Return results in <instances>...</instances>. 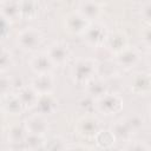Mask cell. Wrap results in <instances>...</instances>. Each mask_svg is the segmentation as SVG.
<instances>
[{
	"label": "cell",
	"instance_id": "e0dca14e",
	"mask_svg": "<svg viewBox=\"0 0 151 151\" xmlns=\"http://www.w3.org/2000/svg\"><path fill=\"white\" fill-rule=\"evenodd\" d=\"M110 131L112 132L113 137L116 138V142H125V143L131 139L132 133H133L131 131V129L127 126V124L125 123L124 118L113 122Z\"/></svg>",
	"mask_w": 151,
	"mask_h": 151
},
{
	"label": "cell",
	"instance_id": "603a6c76",
	"mask_svg": "<svg viewBox=\"0 0 151 151\" xmlns=\"http://www.w3.org/2000/svg\"><path fill=\"white\" fill-rule=\"evenodd\" d=\"M93 139H94L97 146L100 149H111L116 143V138L113 137V134L110 130L100 129L97 132V134L93 137Z\"/></svg>",
	"mask_w": 151,
	"mask_h": 151
},
{
	"label": "cell",
	"instance_id": "d6a6232c",
	"mask_svg": "<svg viewBox=\"0 0 151 151\" xmlns=\"http://www.w3.org/2000/svg\"><path fill=\"white\" fill-rule=\"evenodd\" d=\"M140 14H142V18L149 24V22H150V19H151V5H150L149 1L145 2V4L142 6V12H140Z\"/></svg>",
	"mask_w": 151,
	"mask_h": 151
},
{
	"label": "cell",
	"instance_id": "9a60e30c",
	"mask_svg": "<svg viewBox=\"0 0 151 151\" xmlns=\"http://www.w3.org/2000/svg\"><path fill=\"white\" fill-rule=\"evenodd\" d=\"M78 12L92 22L99 18L101 13V6L96 0H81L78 7Z\"/></svg>",
	"mask_w": 151,
	"mask_h": 151
},
{
	"label": "cell",
	"instance_id": "ba28073f",
	"mask_svg": "<svg viewBox=\"0 0 151 151\" xmlns=\"http://www.w3.org/2000/svg\"><path fill=\"white\" fill-rule=\"evenodd\" d=\"M129 87L136 96H149L151 92V78L147 72H136L129 79Z\"/></svg>",
	"mask_w": 151,
	"mask_h": 151
},
{
	"label": "cell",
	"instance_id": "83f0119b",
	"mask_svg": "<svg viewBox=\"0 0 151 151\" xmlns=\"http://www.w3.org/2000/svg\"><path fill=\"white\" fill-rule=\"evenodd\" d=\"M44 149H47V150H66L67 145L65 143V139L57 136V137H52L48 142L45 140Z\"/></svg>",
	"mask_w": 151,
	"mask_h": 151
},
{
	"label": "cell",
	"instance_id": "6da1fadb",
	"mask_svg": "<svg viewBox=\"0 0 151 151\" xmlns=\"http://www.w3.org/2000/svg\"><path fill=\"white\" fill-rule=\"evenodd\" d=\"M99 70V64L94 58H81L77 60L71 67V78L74 84L85 86L92 80Z\"/></svg>",
	"mask_w": 151,
	"mask_h": 151
},
{
	"label": "cell",
	"instance_id": "f546056e",
	"mask_svg": "<svg viewBox=\"0 0 151 151\" xmlns=\"http://www.w3.org/2000/svg\"><path fill=\"white\" fill-rule=\"evenodd\" d=\"M11 24L4 15L0 14V39H5L11 31Z\"/></svg>",
	"mask_w": 151,
	"mask_h": 151
},
{
	"label": "cell",
	"instance_id": "30bf717a",
	"mask_svg": "<svg viewBox=\"0 0 151 151\" xmlns=\"http://www.w3.org/2000/svg\"><path fill=\"white\" fill-rule=\"evenodd\" d=\"M47 57L50 58V60L52 61V64L54 66H61L64 64H66V61L70 58V48L66 44L60 42V41H55L52 42L46 52Z\"/></svg>",
	"mask_w": 151,
	"mask_h": 151
},
{
	"label": "cell",
	"instance_id": "7402d4cb",
	"mask_svg": "<svg viewBox=\"0 0 151 151\" xmlns=\"http://www.w3.org/2000/svg\"><path fill=\"white\" fill-rule=\"evenodd\" d=\"M26 137V131L24 129V125L17 123L13 124L9 129H8V134H7V139L11 144L13 145H24V140Z\"/></svg>",
	"mask_w": 151,
	"mask_h": 151
},
{
	"label": "cell",
	"instance_id": "4fadbf2b",
	"mask_svg": "<svg viewBox=\"0 0 151 151\" xmlns=\"http://www.w3.org/2000/svg\"><path fill=\"white\" fill-rule=\"evenodd\" d=\"M28 66H29L31 71L35 74L51 73V71L54 67V65L52 64V61L50 60V58L47 57V54L45 52L33 55L28 60Z\"/></svg>",
	"mask_w": 151,
	"mask_h": 151
},
{
	"label": "cell",
	"instance_id": "44dd1931",
	"mask_svg": "<svg viewBox=\"0 0 151 151\" xmlns=\"http://www.w3.org/2000/svg\"><path fill=\"white\" fill-rule=\"evenodd\" d=\"M4 112L8 113V114H20L25 109L19 99V97L17 96V93H9L7 96H5V100H4V105H2Z\"/></svg>",
	"mask_w": 151,
	"mask_h": 151
},
{
	"label": "cell",
	"instance_id": "52a82bcc",
	"mask_svg": "<svg viewBox=\"0 0 151 151\" xmlns=\"http://www.w3.org/2000/svg\"><path fill=\"white\" fill-rule=\"evenodd\" d=\"M22 125H24V129H25L26 133H29V134L45 136L46 132L48 131L47 117L41 114V113H38V112L26 117Z\"/></svg>",
	"mask_w": 151,
	"mask_h": 151
},
{
	"label": "cell",
	"instance_id": "5bb4252c",
	"mask_svg": "<svg viewBox=\"0 0 151 151\" xmlns=\"http://www.w3.org/2000/svg\"><path fill=\"white\" fill-rule=\"evenodd\" d=\"M34 109L38 113H41V114L47 117L50 114H53L57 111L58 100L52 93L40 94L38 97V100H37V104H35Z\"/></svg>",
	"mask_w": 151,
	"mask_h": 151
},
{
	"label": "cell",
	"instance_id": "2e32d148",
	"mask_svg": "<svg viewBox=\"0 0 151 151\" xmlns=\"http://www.w3.org/2000/svg\"><path fill=\"white\" fill-rule=\"evenodd\" d=\"M0 14L4 15L9 22L20 19L19 0H4L0 4Z\"/></svg>",
	"mask_w": 151,
	"mask_h": 151
},
{
	"label": "cell",
	"instance_id": "277c9868",
	"mask_svg": "<svg viewBox=\"0 0 151 151\" xmlns=\"http://www.w3.org/2000/svg\"><path fill=\"white\" fill-rule=\"evenodd\" d=\"M100 130V123L99 119L90 113H86L85 116H83L76 124L74 131L77 132V134L81 138H86V139H93V137L97 134V132Z\"/></svg>",
	"mask_w": 151,
	"mask_h": 151
},
{
	"label": "cell",
	"instance_id": "8992f818",
	"mask_svg": "<svg viewBox=\"0 0 151 151\" xmlns=\"http://www.w3.org/2000/svg\"><path fill=\"white\" fill-rule=\"evenodd\" d=\"M90 24L91 21L78 11L71 12L64 18V28L71 35H83Z\"/></svg>",
	"mask_w": 151,
	"mask_h": 151
},
{
	"label": "cell",
	"instance_id": "3957f363",
	"mask_svg": "<svg viewBox=\"0 0 151 151\" xmlns=\"http://www.w3.org/2000/svg\"><path fill=\"white\" fill-rule=\"evenodd\" d=\"M42 44V34L34 27H26L17 34V45L25 52H34Z\"/></svg>",
	"mask_w": 151,
	"mask_h": 151
},
{
	"label": "cell",
	"instance_id": "836d02e7",
	"mask_svg": "<svg viewBox=\"0 0 151 151\" xmlns=\"http://www.w3.org/2000/svg\"><path fill=\"white\" fill-rule=\"evenodd\" d=\"M1 120H2V118H1V114H0V124H1Z\"/></svg>",
	"mask_w": 151,
	"mask_h": 151
},
{
	"label": "cell",
	"instance_id": "7a4b0ae2",
	"mask_svg": "<svg viewBox=\"0 0 151 151\" xmlns=\"http://www.w3.org/2000/svg\"><path fill=\"white\" fill-rule=\"evenodd\" d=\"M124 100L120 94L114 92H105L99 98L94 99V110L104 116H114L123 110Z\"/></svg>",
	"mask_w": 151,
	"mask_h": 151
},
{
	"label": "cell",
	"instance_id": "5b68a950",
	"mask_svg": "<svg viewBox=\"0 0 151 151\" xmlns=\"http://www.w3.org/2000/svg\"><path fill=\"white\" fill-rule=\"evenodd\" d=\"M107 33H109V29L104 24L91 22L86 28V31L84 32L83 37L87 45L92 47H100V46H104Z\"/></svg>",
	"mask_w": 151,
	"mask_h": 151
},
{
	"label": "cell",
	"instance_id": "d6986e66",
	"mask_svg": "<svg viewBox=\"0 0 151 151\" xmlns=\"http://www.w3.org/2000/svg\"><path fill=\"white\" fill-rule=\"evenodd\" d=\"M84 87H85V91H86V96H88L93 99H97L100 96H103L105 92H107L106 83L103 79H99V78H96V77L92 80H90Z\"/></svg>",
	"mask_w": 151,
	"mask_h": 151
},
{
	"label": "cell",
	"instance_id": "ffe728a7",
	"mask_svg": "<svg viewBox=\"0 0 151 151\" xmlns=\"http://www.w3.org/2000/svg\"><path fill=\"white\" fill-rule=\"evenodd\" d=\"M20 19L33 20L38 15V1L37 0H19Z\"/></svg>",
	"mask_w": 151,
	"mask_h": 151
},
{
	"label": "cell",
	"instance_id": "8fae6325",
	"mask_svg": "<svg viewBox=\"0 0 151 151\" xmlns=\"http://www.w3.org/2000/svg\"><path fill=\"white\" fill-rule=\"evenodd\" d=\"M114 61L118 66L125 70H131L140 61V53L137 48L127 46L123 51L114 54Z\"/></svg>",
	"mask_w": 151,
	"mask_h": 151
},
{
	"label": "cell",
	"instance_id": "ac0fdd59",
	"mask_svg": "<svg viewBox=\"0 0 151 151\" xmlns=\"http://www.w3.org/2000/svg\"><path fill=\"white\" fill-rule=\"evenodd\" d=\"M17 96L19 97L24 109H33L37 104V100H38V97L39 94L31 87V85H27V86H24L21 87Z\"/></svg>",
	"mask_w": 151,
	"mask_h": 151
},
{
	"label": "cell",
	"instance_id": "4dcf8cb0",
	"mask_svg": "<svg viewBox=\"0 0 151 151\" xmlns=\"http://www.w3.org/2000/svg\"><path fill=\"white\" fill-rule=\"evenodd\" d=\"M140 39H142V42L144 44V46L149 48L150 45H151V32H150V26L149 25L146 27H144V29H142Z\"/></svg>",
	"mask_w": 151,
	"mask_h": 151
},
{
	"label": "cell",
	"instance_id": "e575fe53",
	"mask_svg": "<svg viewBox=\"0 0 151 151\" xmlns=\"http://www.w3.org/2000/svg\"><path fill=\"white\" fill-rule=\"evenodd\" d=\"M2 1H4V0H0V4H1V2H2Z\"/></svg>",
	"mask_w": 151,
	"mask_h": 151
},
{
	"label": "cell",
	"instance_id": "7c38bea8",
	"mask_svg": "<svg viewBox=\"0 0 151 151\" xmlns=\"http://www.w3.org/2000/svg\"><path fill=\"white\" fill-rule=\"evenodd\" d=\"M54 77L51 73H44V74H37L32 81L31 87L40 96V94H47L52 93L54 90Z\"/></svg>",
	"mask_w": 151,
	"mask_h": 151
},
{
	"label": "cell",
	"instance_id": "d4e9b609",
	"mask_svg": "<svg viewBox=\"0 0 151 151\" xmlns=\"http://www.w3.org/2000/svg\"><path fill=\"white\" fill-rule=\"evenodd\" d=\"M13 63H14V59H13L12 52L7 48L0 47V72L7 71L8 68H11Z\"/></svg>",
	"mask_w": 151,
	"mask_h": 151
},
{
	"label": "cell",
	"instance_id": "1f68e13d",
	"mask_svg": "<svg viewBox=\"0 0 151 151\" xmlns=\"http://www.w3.org/2000/svg\"><path fill=\"white\" fill-rule=\"evenodd\" d=\"M79 104H80V106L85 110L86 113H90L88 111L92 110V109H94V99L91 98V97H88V96H86L85 98H83Z\"/></svg>",
	"mask_w": 151,
	"mask_h": 151
},
{
	"label": "cell",
	"instance_id": "f1b7e54d",
	"mask_svg": "<svg viewBox=\"0 0 151 151\" xmlns=\"http://www.w3.org/2000/svg\"><path fill=\"white\" fill-rule=\"evenodd\" d=\"M126 150H132V151H149L151 147L149 144H146V142L143 140H127L126 142Z\"/></svg>",
	"mask_w": 151,
	"mask_h": 151
},
{
	"label": "cell",
	"instance_id": "4316f807",
	"mask_svg": "<svg viewBox=\"0 0 151 151\" xmlns=\"http://www.w3.org/2000/svg\"><path fill=\"white\" fill-rule=\"evenodd\" d=\"M13 79L9 76L2 74L0 72V97H5L9 93H12V88H13Z\"/></svg>",
	"mask_w": 151,
	"mask_h": 151
},
{
	"label": "cell",
	"instance_id": "cb8c5ba5",
	"mask_svg": "<svg viewBox=\"0 0 151 151\" xmlns=\"http://www.w3.org/2000/svg\"><path fill=\"white\" fill-rule=\"evenodd\" d=\"M44 144H45L44 136L26 133V137L24 140V147L28 150H39V149H44Z\"/></svg>",
	"mask_w": 151,
	"mask_h": 151
},
{
	"label": "cell",
	"instance_id": "9c48e42d",
	"mask_svg": "<svg viewBox=\"0 0 151 151\" xmlns=\"http://www.w3.org/2000/svg\"><path fill=\"white\" fill-rule=\"evenodd\" d=\"M104 46L114 55L129 46V38H127L126 33L120 29H116L113 32L109 31L105 42H104Z\"/></svg>",
	"mask_w": 151,
	"mask_h": 151
},
{
	"label": "cell",
	"instance_id": "484cf974",
	"mask_svg": "<svg viewBox=\"0 0 151 151\" xmlns=\"http://www.w3.org/2000/svg\"><path fill=\"white\" fill-rule=\"evenodd\" d=\"M124 120H125V123L127 124V126L131 129V131H132L133 133L137 132V131H139V130L143 127V125H144V119H143V117L139 116V114H136V113L125 117Z\"/></svg>",
	"mask_w": 151,
	"mask_h": 151
}]
</instances>
